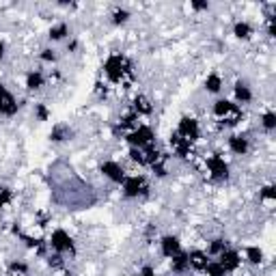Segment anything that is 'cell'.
Returning a JSON list of instances; mask_svg holds the SVG:
<instances>
[{"instance_id": "cell-14", "label": "cell", "mask_w": 276, "mask_h": 276, "mask_svg": "<svg viewBox=\"0 0 276 276\" xmlns=\"http://www.w3.org/2000/svg\"><path fill=\"white\" fill-rule=\"evenodd\" d=\"M171 147L175 149V153H177L179 158H188L190 153H192V142L183 140V138L177 136V134H171Z\"/></svg>"}, {"instance_id": "cell-29", "label": "cell", "mask_w": 276, "mask_h": 276, "mask_svg": "<svg viewBox=\"0 0 276 276\" xmlns=\"http://www.w3.org/2000/svg\"><path fill=\"white\" fill-rule=\"evenodd\" d=\"M128 156H130L132 162H138L140 166H145V156H142V149H134V147H132Z\"/></svg>"}, {"instance_id": "cell-32", "label": "cell", "mask_w": 276, "mask_h": 276, "mask_svg": "<svg viewBox=\"0 0 276 276\" xmlns=\"http://www.w3.org/2000/svg\"><path fill=\"white\" fill-rule=\"evenodd\" d=\"M11 270H13L15 274H26L28 265H26V263H22V261H13V263H11Z\"/></svg>"}, {"instance_id": "cell-28", "label": "cell", "mask_w": 276, "mask_h": 276, "mask_svg": "<svg viewBox=\"0 0 276 276\" xmlns=\"http://www.w3.org/2000/svg\"><path fill=\"white\" fill-rule=\"evenodd\" d=\"M128 19H130V11H128V9H117V11L112 13V22H115V24H125Z\"/></svg>"}, {"instance_id": "cell-30", "label": "cell", "mask_w": 276, "mask_h": 276, "mask_svg": "<svg viewBox=\"0 0 276 276\" xmlns=\"http://www.w3.org/2000/svg\"><path fill=\"white\" fill-rule=\"evenodd\" d=\"M259 197L265 199V201H274L276 199V188L274 186H263L261 192H259Z\"/></svg>"}, {"instance_id": "cell-22", "label": "cell", "mask_w": 276, "mask_h": 276, "mask_svg": "<svg viewBox=\"0 0 276 276\" xmlns=\"http://www.w3.org/2000/svg\"><path fill=\"white\" fill-rule=\"evenodd\" d=\"M224 250H227V242L224 240H211L209 248H207V254L209 257H218V254L224 252Z\"/></svg>"}, {"instance_id": "cell-20", "label": "cell", "mask_w": 276, "mask_h": 276, "mask_svg": "<svg viewBox=\"0 0 276 276\" xmlns=\"http://www.w3.org/2000/svg\"><path fill=\"white\" fill-rule=\"evenodd\" d=\"M233 35L238 37V39H250L252 35V26L248 22H238L233 26Z\"/></svg>"}, {"instance_id": "cell-13", "label": "cell", "mask_w": 276, "mask_h": 276, "mask_svg": "<svg viewBox=\"0 0 276 276\" xmlns=\"http://www.w3.org/2000/svg\"><path fill=\"white\" fill-rule=\"evenodd\" d=\"M248 138L244 134H233L229 138V149L235 153V156H244V153H248Z\"/></svg>"}, {"instance_id": "cell-25", "label": "cell", "mask_w": 276, "mask_h": 276, "mask_svg": "<svg viewBox=\"0 0 276 276\" xmlns=\"http://www.w3.org/2000/svg\"><path fill=\"white\" fill-rule=\"evenodd\" d=\"M203 272H205L207 276H227V272H224V268H222L218 261H209Z\"/></svg>"}, {"instance_id": "cell-18", "label": "cell", "mask_w": 276, "mask_h": 276, "mask_svg": "<svg viewBox=\"0 0 276 276\" xmlns=\"http://www.w3.org/2000/svg\"><path fill=\"white\" fill-rule=\"evenodd\" d=\"M173 259V272H177V274H183L188 268H190V263H188V254L186 252H179L175 254V257H171Z\"/></svg>"}, {"instance_id": "cell-27", "label": "cell", "mask_w": 276, "mask_h": 276, "mask_svg": "<svg viewBox=\"0 0 276 276\" xmlns=\"http://www.w3.org/2000/svg\"><path fill=\"white\" fill-rule=\"evenodd\" d=\"M50 138L56 140V142L65 140V138H69V130H67L65 125H58V128H54V130H52V134H50Z\"/></svg>"}, {"instance_id": "cell-19", "label": "cell", "mask_w": 276, "mask_h": 276, "mask_svg": "<svg viewBox=\"0 0 276 276\" xmlns=\"http://www.w3.org/2000/svg\"><path fill=\"white\" fill-rule=\"evenodd\" d=\"M220 89H222V78L218 74H209L205 78V91L207 93H218Z\"/></svg>"}, {"instance_id": "cell-21", "label": "cell", "mask_w": 276, "mask_h": 276, "mask_svg": "<svg viewBox=\"0 0 276 276\" xmlns=\"http://www.w3.org/2000/svg\"><path fill=\"white\" fill-rule=\"evenodd\" d=\"M67 35H69V26L63 22L50 28V39H52V41H60V39H65Z\"/></svg>"}, {"instance_id": "cell-7", "label": "cell", "mask_w": 276, "mask_h": 276, "mask_svg": "<svg viewBox=\"0 0 276 276\" xmlns=\"http://www.w3.org/2000/svg\"><path fill=\"white\" fill-rule=\"evenodd\" d=\"M50 246H52L56 252H74V240L71 235L63 229H56L52 235H50Z\"/></svg>"}, {"instance_id": "cell-2", "label": "cell", "mask_w": 276, "mask_h": 276, "mask_svg": "<svg viewBox=\"0 0 276 276\" xmlns=\"http://www.w3.org/2000/svg\"><path fill=\"white\" fill-rule=\"evenodd\" d=\"M214 115H216L224 125H238L242 121V110L238 104H233L229 99H218L214 104Z\"/></svg>"}, {"instance_id": "cell-34", "label": "cell", "mask_w": 276, "mask_h": 276, "mask_svg": "<svg viewBox=\"0 0 276 276\" xmlns=\"http://www.w3.org/2000/svg\"><path fill=\"white\" fill-rule=\"evenodd\" d=\"M41 60H48V63H50V60H56L54 50H44V52H41Z\"/></svg>"}, {"instance_id": "cell-16", "label": "cell", "mask_w": 276, "mask_h": 276, "mask_svg": "<svg viewBox=\"0 0 276 276\" xmlns=\"http://www.w3.org/2000/svg\"><path fill=\"white\" fill-rule=\"evenodd\" d=\"M233 93H235V99L240 101V104H248V101H252V91L246 82H238L233 89Z\"/></svg>"}, {"instance_id": "cell-33", "label": "cell", "mask_w": 276, "mask_h": 276, "mask_svg": "<svg viewBox=\"0 0 276 276\" xmlns=\"http://www.w3.org/2000/svg\"><path fill=\"white\" fill-rule=\"evenodd\" d=\"M35 110H37V117H39V119H41V121H48V108H46L44 104H37Z\"/></svg>"}, {"instance_id": "cell-11", "label": "cell", "mask_w": 276, "mask_h": 276, "mask_svg": "<svg viewBox=\"0 0 276 276\" xmlns=\"http://www.w3.org/2000/svg\"><path fill=\"white\" fill-rule=\"evenodd\" d=\"M160 250H162L164 257L171 259V257H175V254L181 252V242L175 238V235H164L162 242H160Z\"/></svg>"}, {"instance_id": "cell-36", "label": "cell", "mask_w": 276, "mask_h": 276, "mask_svg": "<svg viewBox=\"0 0 276 276\" xmlns=\"http://www.w3.org/2000/svg\"><path fill=\"white\" fill-rule=\"evenodd\" d=\"M192 7L197 9V11H203V9H207L209 5H207V3H192Z\"/></svg>"}, {"instance_id": "cell-1", "label": "cell", "mask_w": 276, "mask_h": 276, "mask_svg": "<svg viewBox=\"0 0 276 276\" xmlns=\"http://www.w3.org/2000/svg\"><path fill=\"white\" fill-rule=\"evenodd\" d=\"M104 74L108 76L110 82L119 84L121 80H123V78L130 74V63H128V58L121 56V54H110V56L106 58V63H104Z\"/></svg>"}, {"instance_id": "cell-23", "label": "cell", "mask_w": 276, "mask_h": 276, "mask_svg": "<svg viewBox=\"0 0 276 276\" xmlns=\"http://www.w3.org/2000/svg\"><path fill=\"white\" fill-rule=\"evenodd\" d=\"M246 259H248L250 263H254V265L261 263V261H263V250H261L259 246H248V248H246Z\"/></svg>"}, {"instance_id": "cell-12", "label": "cell", "mask_w": 276, "mask_h": 276, "mask_svg": "<svg viewBox=\"0 0 276 276\" xmlns=\"http://www.w3.org/2000/svg\"><path fill=\"white\" fill-rule=\"evenodd\" d=\"M209 254L205 250H190L188 252V263H190V268L194 270H205V265L209 263Z\"/></svg>"}, {"instance_id": "cell-10", "label": "cell", "mask_w": 276, "mask_h": 276, "mask_svg": "<svg viewBox=\"0 0 276 276\" xmlns=\"http://www.w3.org/2000/svg\"><path fill=\"white\" fill-rule=\"evenodd\" d=\"M218 263L224 268V272H235L242 265V257H240V252L238 250H233V248H227L224 252L218 254Z\"/></svg>"}, {"instance_id": "cell-24", "label": "cell", "mask_w": 276, "mask_h": 276, "mask_svg": "<svg viewBox=\"0 0 276 276\" xmlns=\"http://www.w3.org/2000/svg\"><path fill=\"white\" fill-rule=\"evenodd\" d=\"M261 128H263V130H268V132L276 130V115H274L272 110L263 112V117H261Z\"/></svg>"}, {"instance_id": "cell-4", "label": "cell", "mask_w": 276, "mask_h": 276, "mask_svg": "<svg viewBox=\"0 0 276 276\" xmlns=\"http://www.w3.org/2000/svg\"><path fill=\"white\" fill-rule=\"evenodd\" d=\"M147 179L142 175H130L123 179V194L128 199L142 197V194H147Z\"/></svg>"}, {"instance_id": "cell-9", "label": "cell", "mask_w": 276, "mask_h": 276, "mask_svg": "<svg viewBox=\"0 0 276 276\" xmlns=\"http://www.w3.org/2000/svg\"><path fill=\"white\" fill-rule=\"evenodd\" d=\"M101 173H104V177H108L112 183H123V179L128 177L125 175V168L119 164L115 160H108L101 164Z\"/></svg>"}, {"instance_id": "cell-35", "label": "cell", "mask_w": 276, "mask_h": 276, "mask_svg": "<svg viewBox=\"0 0 276 276\" xmlns=\"http://www.w3.org/2000/svg\"><path fill=\"white\" fill-rule=\"evenodd\" d=\"M140 276H156V270H153L151 265H145V268L140 270Z\"/></svg>"}, {"instance_id": "cell-31", "label": "cell", "mask_w": 276, "mask_h": 276, "mask_svg": "<svg viewBox=\"0 0 276 276\" xmlns=\"http://www.w3.org/2000/svg\"><path fill=\"white\" fill-rule=\"evenodd\" d=\"M11 199H13L11 190H7V188H0V209H3V207H7L9 203H11Z\"/></svg>"}, {"instance_id": "cell-6", "label": "cell", "mask_w": 276, "mask_h": 276, "mask_svg": "<svg viewBox=\"0 0 276 276\" xmlns=\"http://www.w3.org/2000/svg\"><path fill=\"white\" fill-rule=\"evenodd\" d=\"M205 166H207V171L211 173L214 179H218V181L229 179V164L224 162L222 156H218V153H214V156H209V158L205 160Z\"/></svg>"}, {"instance_id": "cell-15", "label": "cell", "mask_w": 276, "mask_h": 276, "mask_svg": "<svg viewBox=\"0 0 276 276\" xmlns=\"http://www.w3.org/2000/svg\"><path fill=\"white\" fill-rule=\"evenodd\" d=\"M132 112H136V115H151L153 112V106H151V101L145 97V95H136L134 97V104H132Z\"/></svg>"}, {"instance_id": "cell-38", "label": "cell", "mask_w": 276, "mask_h": 276, "mask_svg": "<svg viewBox=\"0 0 276 276\" xmlns=\"http://www.w3.org/2000/svg\"><path fill=\"white\" fill-rule=\"evenodd\" d=\"M17 276H26V274H17Z\"/></svg>"}, {"instance_id": "cell-5", "label": "cell", "mask_w": 276, "mask_h": 276, "mask_svg": "<svg viewBox=\"0 0 276 276\" xmlns=\"http://www.w3.org/2000/svg\"><path fill=\"white\" fill-rule=\"evenodd\" d=\"M175 134L181 136L183 140H188V142H197L199 136H201L199 121H197V119H192V117H183V119L179 121V128H177Z\"/></svg>"}, {"instance_id": "cell-17", "label": "cell", "mask_w": 276, "mask_h": 276, "mask_svg": "<svg viewBox=\"0 0 276 276\" xmlns=\"http://www.w3.org/2000/svg\"><path fill=\"white\" fill-rule=\"evenodd\" d=\"M44 82H46V78H44L41 71H30V74L26 76V87L30 91H39L44 87Z\"/></svg>"}, {"instance_id": "cell-37", "label": "cell", "mask_w": 276, "mask_h": 276, "mask_svg": "<svg viewBox=\"0 0 276 276\" xmlns=\"http://www.w3.org/2000/svg\"><path fill=\"white\" fill-rule=\"evenodd\" d=\"M5 56V44H0V58Z\"/></svg>"}, {"instance_id": "cell-3", "label": "cell", "mask_w": 276, "mask_h": 276, "mask_svg": "<svg viewBox=\"0 0 276 276\" xmlns=\"http://www.w3.org/2000/svg\"><path fill=\"white\" fill-rule=\"evenodd\" d=\"M156 134H153V130L149 125H138L134 130H130V134L125 136V140L130 142V147L134 149H145L147 145H151Z\"/></svg>"}, {"instance_id": "cell-8", "label": "cell", "mask_w": 276, "mask_h": 276, "mask_svg": "<svg viewBox=\"0 0 276 276\" xmlns=\"http://www.w3.org/2000/svg\"><path fill=\"white\" fill-rule=\"evenodd\" d=\"M17 99L13 97V93L9 91L5 84H0V115L5 117H13L17 112Z\"/></svg>"}, {"instance_id": "cell-26", "label": "cell", "mask_w": 276, "mask_h": 276, "mask_svg": "<svg viewBox=\"0 0 276 276\" xmlns=\"http://www.w3.org/2000/svg\"><path fill=\"white\" fill-rule=\"evenodd\" d=\"M121 128H132V130L138 128V115L136 112H128V115L121 119Z\"/></svg>"}]
</instances>
